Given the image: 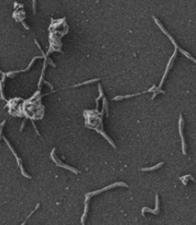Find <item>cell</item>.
I'll return each mask as SVG.
<instances>
[{
  "instance_id": "5bb4252c",
  "label": "cell",
  "mask_w": 196,
  "mask_h": 225,
  "mask_svg": "<svg viewBox=\"0 0 196 225\" xmlns=\"http://www.w3.org/2000/svg\"><path fill=\"white\" fill-rule=\"evenodd\" d=\"M33 9H34V14H35V0H33Z\"/></svg>"
},
{
  "instance_id": "9a60e30c",
  "label": "cell",
  "mask_w": 196,
  "mask_h": 225,
  "mask_svg": "<svg viewBox=\"0 0 196 225\" xmlns=\"http://www.w3.org/2000/svg\"><path fill=\"white\" fill-rule=\"evenodd\" d=\"M27 119H28V118H26L24 121H23V123H22V125H21V127H20V130H22V129H23V127H24L25 124H26V121H27Z\"/></svg>"
},
{
  "instance_id": "9c48e42d",
  "label": "cell",
  "mask_w": 196,
  "mask_h": 225,
  "mask_svg": "<svg viewBox=\"0 0 196 225\" xmlns=\"http://www.w3.org/2000/svg\"><path fill=\"white\" fill-rule=\"evenodd\" d=\"M99 80V79H94V80H86L84 82H80L78 84H76L74 87H78V86H82V85H85V84H89V83H92V82H95V81H98Z\"/></svg>"
},
{
  "instance_id": "ba28073f",
  "label": "cell",
  "mask_w": 196,
  "mask_h": 225,
  "mask_svg": "<svg viewBox=\"0 0 196 225\" xmlns=\"http://www.w3.org/2000/svg\"><path fill=\"white\" fill-rule=\"evenodd\" d=\"M163 165H164V162H161V163H159V164H157V165H155V166H153V167H150V168H143L141 171H143V172H150V171H154V170H157V169L161 168Z\"/></svg>"
},
{
  "instance_id": "277c9868",
  "label": "cell",
  "mask_w": 196,
  "mask_h": 225,
  "mask_svg": "<svg viewBox=\"0 0 196 225\" xmlns=\"http://www.w3.org/2000/svg\"><path fill=\"white\" fill-rule=\"evenodd\" d=\"M183 123H184L183 117H182V115H180V119H179V132H180V136H181V139H182V150H183V153L184 154H187L185 137H184V134H183Z\"/></svg>"
},
{
  "instance_id": "5b68a950",
  "label": "cell",
  "mask_w": 196,
  "mask_h": 225,
  "mask_svg": "<svg viewBox=\"0 0 196 225\" xmlns=\"http://www.w3.org/2000/svg\"><path fill=\"white\" fill-rule=\"evenodd\" d=\"M4 140H5V142L8 144V146H9V148H10V150H12V152L14 153V155L15 156V158H16V160H17V162H18V165H19V168H20V170H21V173H22V174L24 175V176H26L27 178H31V175H29V174H27L26 173H25V171H24V169H23V167H22V164H21V160L19 159V157H18V155L16 154V152L14 150V149L11 147V145H10V143L8 142V140L6 139V137H4Z\"/></svg>"
},
{
  "instance_id": "4fadbf2b",
  "label": "cell",
  "mask_w": 196,
  "mask_h": 225,
  "mask_svg": "<svg viewBox=\"0 0 196 225\" xmlns=\"http://www.w3.org/2000/svg\"><path fill=\"white\" fill-rule=\"evenodd\" d=\"M32 124H33L34 127H35V132H36V134H37V135H40V134H39V132H38V130H37V128H36V126H35V123H34V121H32Z\"/></svg>"
},
{
  "instance_id": "30bf717a",
  "label": "cell",
  "mask_w": 196,
  "mask_h": 225,
  "mask_svg": "<svg viewBox=\"0 0 196 225\" xmlns=\"http://www.w3.org/2000/svg\"><path fill=\"white\" fill-rule=\"evenodd\" d=\"M188 179H191L193 182H194V179H193V177L191 176V175H186V176H182L181 178H180V180L183 182V184L184 185H187V181H188Z\"/></svg>"
},
{
  "instance_id": "3957f363",
  "label": "cell",
  "mask_w": 196,
  "mask_h": 225,
  "mask_svg": "<svg viewBox=\"0 0 196 225\" xmlns=\"http://www.w3.org/2000/svg\"><path fill=\"white\" fill-rule=\"evenodd\" d=\"M177 50H178V48H175V50H174V53H173V55H172V57L170 58V59H169V61H168V66H167V68H166V71H165V74H164V76H163V79H162V80H161V83H160V85H159V89L162 87V85H163V83H164V81H165V80H166V77H167V75H168V71H169V68L171 67L172 65V61H173V59L175 58V57H176V54H177Z\"/></svg>"
},
{
  "instance_id": "6da1fadb",
  "label": "cell",
  "mask_w": 196,
  "mask_h": 225,
  "mask_svg": "<svg viewBox=\"0 0 196 225\" xmlns=\"http://www.w3.org/2000/svg\"><path fill=\"white\" fill-rule=\"evenodd\" d=\"M117 186H123V187H125V188L128 187L127 184L124 183V182H116V183H114V184H112V185H109V186H107V187H105V188H102V189H100V190H98V191H95V192L86 194V195H85V202H88L89 198H91L92 196H96V195H98V194H100V193H102V192H104V191H108V190H110V189H112V188H115V187H117Z\"/></svg>"
},
{
  "instance_id": "e0dca14e",
  "label": "cell",
  "mask_w": 196,
  "mask_h": 225,
  "mask_svg": "<svg viewBox=\"0 0 196 225\" xmlns=\"http://www.w3.org/2000/svg\"><path fill=\"white\" fill-rule=\"evenodd\" d=\"M3 124H6V121H3V122H2L1 124H0V126H1V125H3Z\"/></svg>"
},
{
  "instance_id": "7a4b0ae2",
  "label": "cell",
  "mask_w": 196,
  "mask_h": 225,
  "mask_svg": "<svg viewBox=\"0 0 196 225\" xmlns=\"http://www.w3.org/2000/svg\"><path fill=\"white\" fill-rule=\"evenodd\" d=\"M55 151H56V149H53L52 152H51V158L54 160V162L56 163V166H58V167H62V168H64V169H66V170H69V171H71V172L74 173V174H79V173H80L79 171H77V170L74 169V168H72V167H70V166H68V165L63 164L59 159H56V157L55 156Z\"/></svg>"
},
{
  "instance_id": "7c38bea8",
  "label": "cell",
  "mask_w": 196,
  "mask_h": 225,
  "mask_svg": "<svg viewBox=\"0 0 196 225\" xmlns=\"http://www.w3.org/2000/svg\"><path fill=\"white\" fill-rule=\"evenodd\" d=\"M39 205H40V204H39V203H38V204H37V205H36V207H35V210H34V211H33V212H32V213H31V214H30V215H29V217H28V218H26V220H25L24 222H23V224H25V223H26V221H27V220H28V219H29V218H30V217H31V215H33V214H34V213H35V211H36V209H37V208H38V207H39Z\"/></svg>"
},
{
  "instance_id": "52a82bcc",
  "label": "cell",
  "mask_w": 196,
  "mask_h": 225,
  "mask_svg": "<svg viewBox=\"0 0 196 225\" xmlns=\"http://www.w3.org/2000/svg\"><path fill=\"white\" fill-rule=\"evenodd\" d=\"M155 89H156V85H153V87L152 88H150V89H148V90H147V91H145V92H142V93H138V94H131V95H125V96H117V97H115L113 100L114 101H118V100H123V99H126V98H131V97H134V96H139V95H141V94H145V93H148V92H153V91H155Z\"/></svg>"
},
{
  "instance_id": "8992f818",
  "label": "cell",
  "mask_w": 196,
  "mask_h": 225,
  "mask_svg": "<svg viewBox=\"0 0 196 225\" xmlns=\"http://www.w3.org/2000/svg\"><path fill=\"white\" fill-rule=\"evenodd\" d=\"M159 205H160V203H159V196H158V195H156V207H155V209H154V210H151V209H149V208H147V207H145V208H143V210H142V214H143V215H145V213L149 212V213H151V214L158 215V214H159V212H160Z\"/></svg>"
},
{
  "instance_id": "2e32d148",
  "label": "cell",
  "mask_w": 196,
  "mask_h": 225,
  "mask_svg": "<svg viewBox=\"0 0 196 225\" xmlns=\"http://www.w3.org/2000/svg\"><path fill=\"white\" fill-rule=\"evenodd\" d=\"M21 22H22V24H23V26H24L25 28H26V29H27V30H29V29H30V28H29V27H28V26H27V24H26V23H25L24 21H23V20H22V21H21Z\"/></svg>"
},
{
  "instance_id": "8fae6325",
  "label": "cell",
  "mask_w": 196,
  "mask_h": 225,
  "mask_svg": "<svg viewBox=\"0 0 196 225\" xmlns=\"http://www.w3.org/2000/svg\"><path fill=\"white\" fill-rule=\"evenodd\" d=\"M98 90H99V97L96 99V104H97V109H98V101H99V99H100V98H102V96H103V94H102V89H101V86H100V85H98Z\"/></svg>"
}]
</instances>
